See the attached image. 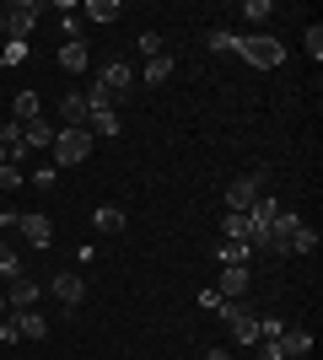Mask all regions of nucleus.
I'll return each mask as SVG.
<instances>
[{
	"label": "nucleus",
	"mask_w": 323,
	"mask_h": 360,
	"mask_svg": "<svg viewBox=\"0 0 323 360\" xmlns=\"http://www.w3.org/2000/svg\"><path fill=\"white\" fill-rule=\"evenodd\" d=\"M232 54H243L253 70H275V65H286V44L270 38V32H232Z\"/></svg>",
	"instance_id": "nucleus-1"
},
{
	"label": "nucleus",
	"mask_w": 323,
	"mask_h": 360,
	"mask_svg": "<svg viewBox=\"0 0 323 360\" xmlns=\"http://www.w3.org/2000/svg\"><path fill=\"white\" fill-rule=\"evenodd\" d=\"M32 27H38V0H11V6H0V38H6V44H27Z\"/></svg>",
	"instance_id": "nucleus-2"
},
{
	"label": "nucleus",
	"mask_w": 323,
	"mask_h": 360,
	"mask_svg": "<svg viewBox=\"0 0 323 360\" xmlns=\"http://www.w3.org/2000/svg\"><path fill=\"white\" fill-rule=\"evenodd\" d=\"M264 183H270V167H253L248 178H232L227 183V210L232 215H248V210H253V199L264 194Z\"/></svg>",
	"instance_id": "nucleus-3"
},
{
	"label": "nucleus",
	"mask_w": 323,
	"mask_h": 360,
	"mask_svg": "<svg viewBox=\"0 0 323 360\" xmlns=\"http://www.w3.org/2000/svg\"><path fill=\"white\" fill-rule=\"evenodd\" d=\"M54 167H76L92 156V129H54Z\"/></svg>",
	"instance_id": "nucleus-4"
},
{
	"label": "nucleus",
	"mask_w": 323,
	"mask_h": 360,
	"mask_svg": "<svg viewBox=\"0 0 323 360\" xmlns=\"http://www.w3.org/2000/svg\"><path fill=\"white\" fill-rule=\"evenodd\" d=\"M296 226H302V215H296V210H280L275 221L264 226L259 248H264V253H275V258H286V253H291V237H296Z\"/></svg>",
	"instance_id": "nucleus-5"
},
{
	"label": "nucleus",
	"mask_w": 323,
	"mask_h": 360,
	"mask_svg": "<svg viewBox=\"0 0 323 360\" xmlns=\"http://www.w3.org/2000/svg\"><path fill=\"white\" fill-rule=\"evenodd\" d=\"M92 86L108 91L113 103H124V97H129V86H135V70H129L124 60H108V65H97V81H92Z\"/></svg>",
	"instance_id": "nucleus-6"
},
{
	"label": "nucleus",
	"mask_w": 323,
	"mask_h": 360,
	"mask_svg": "<svg viewBox=\"0 0 323 360\" xmlns=\"http://www.w3.org/2000/svg\"><path fill=\"white\" fill-rule=\"evenodd\" d=\"M38 296H44V285H38V280H27V274L6 285V307H16V312H32V307H38Z\"/></svg>",
	"instance_id": "nucleus-7"
},
{
	"label": "nucleus",
	"mask_w": 323,
	"mask_h": 360,
	"mask_svg": "<svg viewBox=\"0 0 323 360\" xmlns=\"http://www.w3.org/2000/svg\"><path fill=\"white\" fill-rule=\"evenodd\" d=\"M16 231H22V237H27V248H49V242H54V221H49V215H22V221H16Z\"/></svg>",
	"instance_id": "nucleus-8"
},
{
	"label": "nucleus",
	"mask_w": 323,
	"mask_h": 360,
	"mask_svg": "<svg viewBox=\"0 0 323 360\" xmlns=\"http://www.w3.org/2000/svg\"><path fill=\"white\" fill-rule=\"evenodd\" d=\"M87 91H70V97H60V124L65 129H87Z\"/></svg>",
	"instance_id": "nucleus-9"
},
{
	"label": "nucleus",
	"mask_w": 323,
	"mask_h": 360,
	"mask_svg": "<svg viewBox=\"0 0 323 360\" xmlns=\"http://www.w3.org/2000/svg\"><path fill=\"white\" fill-rule=\"evenodd\" d=\"M49 285H54V301H65V307H81V301H87V280H81V274H54Z\"/></svg>",
	"instance_id": "nucleus-10"
},
{
	"label": "nucleus",
	"mask_w": 323,
	"mask_h": 360,
	"mask_svg": "<svg viewBox=\"0 0 323 360\" xmlns=\"http://www.w3.org/2000/svg\"><path fill=\"white\" fill-rule=\"evenodd\" d=\"M215 258H221V269H248V258H253V248L248 242H215Z\"/></svg>",
	"instance_id": "nucleus-11"
},
{
	"label": "nucleus",
	"mask_w": 323,
	"mask_h": 360,
	"mask_svg": "<svg viewBox=\"0 0 323 360\" xmlns=\"http://www.w3.org/2000/svg\"><path fill=\"white\" fill-rule=\"evenodd\" d=\"M87 129H92V140L97 135L113 140V135H119V108H92V113H87Z\"/></svg>",
	"instance_id": "nucleus-12"
},
{
	"label": "nucleus",
	"mask_w": 323,
	"mask_h": 360,
	"mask_svg": "<svg viewBox=\"0 0 323 360\" xmlns=\"http://www.w3.org/2000/svg\"><path fill=\"white\" fill-rule=\"evenodd\" d=\"M280 355H286V360L312 355V333L308 328H286V333H280Z\"/></svg>",
	"instance_id": "nucleus-13"
},
{
	"label": "nucleus",
	"mask_w": 323,
	"mask_h": 360,
	"mask_svg": "<svg viewBox=\"0 0 323 360\" xmlns=\"http://www.w3.org/2000/svg\"><path fill=\"white\" fill-rule=\"evenodd\" d=\"M22 146H27V150H49V146H54V124H49V119L22 124Z\"/></svg>",
	"instance_id": "nucleus-14"
},
{
	"label": "nucleus",
	"mask_w": 323,
	"mask_h": 360,
	"mask_svg": "<svg viewBox=\"0 0 323 360\" xmlns=\"http://www.w3.org/2000/svg\"><path fill=\"white\" fill-rule=\"evenodd\" d=\"M215 290H221V301H243L248 296V269H221Z\"/></svg>",
	"instance_id": "nucleus-15"
},
{
	"label": "nucleus",
	"mask_w": 323,
	"mask_h": 360,
	"mask_svg": "<svg viewBox=\"0 0 323 360\" xmlns=\"http://www.w3.org/2000/svg\"><path fill=\"white\" fill-rule=\"evenodd\" d=\"M81 16H92L97 27H108V22H119V16H124V6H119V0H87Z\"/></svg>",
	"instance_id": "nucleus-16"
},
{
	"label": "nucleus",
	"mask_w": 323,
	"mask_h": 360,
	"mask_svg": "<svg viewBox=\"0 0 323 360\" xmlns=\"http://www.w3.org/2000/svg\"><path fill=\"white\" fill-rule=\"evenodd\" d=\"M38 108H44L38 91H16V97H11V119L16 124H32V119H38Z\"/></svg>",
	"instance_id": "nucleus-17"
},
{
	"label": "nucleus",
	"mask_w": 323,
	"mask_h": 360,
	"mask_svg": "<svg viewBox=\"0 0 323 360\" xmlns=\"http://www.w3.org/2000/svg\"><path fill=\"white\" fill-rule=\"evenodd\" d=\"M92 65V54H87V44H65L60 49V70H70V75H81Z\"/></svg>",
	"instance_id": "nucleus-18"
},
{
	"label": "nucleus",
	"mask_w": 323,
	"mask_h": 360,
	"mask_svg": "<svg viewBox=\"0 0 323 360\" xmlns=\"http://www.w3.org/2000/svg\"><path fill=\"white\" fill-rule=\"evenodd\" d=\"M16 328H22V339H44V333H49V317L32 307V312H16Z\"/></svg>",
	"instance_id": "nucleus-19"
},
{
	"label": "nucleus",
	"mask_w": 323,
	"mask_h": 360,
	"mask_svg": "<svg viewBox=\"0 0 323 360\" xmlns=\"http://www.w3.org/2000/svg\"><path fill=\"white\" fill-rule=\"evenodd\" d=\"M92 226H97V231H124V210H119V205H97Z\"/></svg>",
	"instance_id": "nucleus-20"
},
{
	"label": "nucleus",
	"mask_w": 323,
	"mask_h": 360,
	"mask_svg": "<svg viewBox=\"0 0 323 360\" xmlns=\"http://www.w3.org/2000/svg\"><path fill=\"white\" fill-rule=\"evenodd\" d=\"M0 274H6V285H11V280H22V253H16L11 242H0Z\"/></svg>",
	"instance_id": "nucleus-21"
},
{
	"label": "nucleus",
	"mask_w": 323,
	"mask_h": 360,
	"mask_svg": "<svg viewBox=\"0 0 323 360\" xmlns=\"http://www.w3.org/2000/svg\"><path fill=\"white\" fill-rule=\"evenodd\" d=\"M167 75H172V60H167V54H156V60H146V86H162Z\"/></svg>",
	"instance_id": "nucleus-22"
},
{
	"label": "nucleus",
	"mask_w": 323,
	"mask_h": 360,
	"mask_svg": "<svg viewBox=\"0 0 323 360\" xmlns=\"http://www.w3.org/2000/svg\"><path fill=\"white\" fill-rule=\"evenodd\" d=\"M221 231H227V242H248V215H232V210H227Z\"/></svg>",
	"instance_id": "nucleus-23"
},
{
	"label": "nucleus",
	"mask_w": 323,
	"mask_h": 360,
	"mask_svg": "<svg viewBox=\"0 0 323 360\" xmlns=\"http://www.w3.org/2000/svg\"><path fill=\"white\" fill-rule=\"evenodd\" d=\"M243 16L253 22V27H264V22L275 16V6H270V0H248V6H243Z\"/></svg>",
	"instance_id": "nucleus-24"
},
{
	"label": "nucleus",
	"mask_w": 323,
	"mask_h": 360,
	"mask_svg": "<svg viewBox=\"0 0 323 360\" xmlns=\"http://www.w3.org/2000/svg\"><path fill=\"white\" fill-rule=\"evenodd\" d=\"M291 253H318V231H312V226H296V237H291Z\"/></svg>",
	"instance_id": "nucleus-25"
},
{
	"label": "nucleus",
	"mask_w": 323,
	"mask_h": 360,
	"mask_svg": "<svg viewBox=\"0 0 323 360\" xmlns=\"http://www.w3.org/2000/svg\"><path fill=\"white\" fill-rule=\"evenodd\" d=\"M22 183H27V172H22V167L0 162V188H22Z\"/></svg>",
	"instance_id": "nucleus-26"
},
{
	"label": "nucleus",
	"mask_w": 323,
	"mask_h": 360,
	"mask_svg": "<svg viewBox=\"0 0 323 360\" xmlns=\"http://www.w3.org/2000/svg\"><path fill=\"white\" fill-rule=\"evenodd\" d=\"M81 27H87V22H81V6L65 11V44H81Z\"/></svg>",
	"instance_id": "nucleus-27"
},
{
	"label": "nucleus",
	"mask_w": 323,
	"mask_h": 360,
	"mask_svg": "<svg viewBox=\"0 0 323 360\" xmlns=\"http://www.w3.org/2000/svg\"><path fill=\"white\" fill-rule=\"evenodd\" d=\"M0 146H6V150L22 146V124H16V119H0Z\"/></svg>",
	"instance_id": "nucleus-28"
},
{
	"label": "nucleus",
	"mask_w": 323,
	"mask_h": 360,
	"mask_svg": "<svg viewBox=\"0 0 323 360\" xmlns=\"http://www.w3.org/2000/svg\"><path fill=\"white\" fill-rule=\"evenodd\" d=\"M140 54H146V60H156V54H167V49H162V32H140Z\"/></svg>",
	"instance_id": "nucleus-29"
},
{
	"label": "nucleus",
	"mask_w": 323,
	"mask_h": 360,
	"mask_svg": "<svg viewBox=\"0 0 323 360\" xmlns=\"http://www.w3.org/2000/svg\"><path fill=\"white\" fill-rule=\"evenodd\" d=\"M0 65H27V44H6L0 49Z\"/></svg>",
	"instance_id": "nucleus-30"
},
{
	"label": "nucleus",
	"mask_w": 323,
	"mask_h": 360,
	"mask_svg": "<svg viewBox=\"0 0 323 360\" xmlns=\"http://www.w3.org/2000/svg\"><path fill=\"white\" fill-rule=\"evenodd\" d=\"M308 54H312V60H323V27H318V22L308 27Z\"/></svg>",
	"instance_id": "nucleus-31"
},
{
	"label": "nucleus",
	"mask_w": 323,
	"mask_h": 360,
	"mask_svg": "<svg viewBox=\"0 0 323 360\" xmlns=\"http://www.w3.org/2000/svg\"><path fill=\"white\" fill-rule=\"evenodd\" d=\"M205 44H210V49H232V32L215 27V32H205Z\"/></svg>",
	"instance_id": "nucleus-32"
},
{
	"label": "nucleus",
	"mask_w": 323,
	"mask_h": 360,
	"mask_svg": "<svg viewBox=\"0 0 323 360\" xmlns=\"http://www.w3.org/2000/svg\"><path fill=\"white\" fill-rule=\"evenodd\" d=\"M0 339H6V345H16V339H22V328H16V317H6V323H0Z\"/></svg>",
	"instance_id": "nucleus-33"
},
{
	"label": "nucleus",
	"mask_w": 323,
	"mask_h": 360,
	"mask_svg": "<svg viewBox=\"0 0 323 360\" xmlns=\"http://www.w3.org/2000/svg\"><path fill=\"white\" fill-rule=\"evenodd\" d=\"M16 221H22V210H11V205H6V210H0V231H16Z\"/></svg>",
	"instance_id": "nucleus-34"
},
{
	"label": "nucleus",
	"mask_w": 323,
	"mask_h": 360,
	"mask_svg": "<svg viewBox=\"0 0 323 360\" xmlns=\"http://www.w3.org/2000/svg\"><path fill=\"white\" fill-rule=\"evenodd\" d=\"M200 307H205V312H215V307H221V290H215V285L200 290Z\"/></svg>",
	"instance_id": "nucleus-35"
},
{
	"label": "nucleus",
	"mask_w": 323,
	"mask_h": 360,
	"mask_svg": "<svg viewBox=\"0 0 323 360\" xmlns=\"http://www.w3.org/2000/svg\"><path fill=\"white\" fill-rule=\"evenodd\" d=\"M205 360H227V349H210V355H205Z\"/></svg>",
	"instance_id": "nucleus-36"
},
{
	"label": "nucleus",
	"mask_w": 323,
	"mask_h": 360,
	"mask_svg": "<svg viewBox=\"0 0 323 360\" xmlns=\"http://www.w3.org/2000/svg\"><path fill=\"white\" fill-rule=\"evenodd\" d=\"M0 162H6V146H0Z\"/></svg>",
	"instance_id": "nucleus-37"
}]
</instances>
